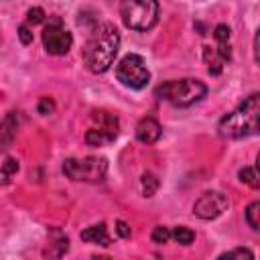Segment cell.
<instances>
[{
	"mask_svg": "<svg viewBox=\"0 0 260 260\" xmlns=\"http://www.w3.org/2000/svg\"><path fill=\"white\" fill-rule=\"evenodd\" d=\"M118 130H120V124L114 114L104 112V110L91 112L89 128L85 132V142L89 146H104L118 136Z\"/></svg>",
	"mask_w": 260,
	"mask_h": 260,
	"instance_id": "7",
	"label": "cell"
},
{
	"mask_svg": "<svg viewBox=\"0 0 260 260\" xmlns=\"http://www.w3.org/2000/svg\"><path fill=\"white\" fill-rule=\"evenodd\" d=\"M81 240L83 242H93V244H100V246H110V236H108L106 223H98V225H91V228L83 230Z\"/></svg>",
	"mask_w": 260,
	"mask_h": 260,
	"instance_id": "11",
	"label": "cell"
},
{
	"mask_svg": "<svg viewBox=\"0 0 260 260\" xmlns=\"http://www.w3.org/2000/svg\"><path fill=\"white\" fill-rule=\"evenodd\" d=\"M118 47H120V35L116 30V26L110 22L98 24L93 28V32L89 35L85 49H83L85 67L91 73H104L114 63Z\"/></svg>",
	"mask_w": 260,
	"mask_h": 260,
	"instance_id": "1",
	"label": "cell"
},
{
	"mask_svg": "<svg viewBox=\"0 0 260 260\" xmlns=\"http://www.w3.org/2000/svg\"><path fill=\"white\" fill-rule=\"evenodd\" d=\"M116 77L122 85H126L130 89H142L150 81V71L140 55L130 53V55L122 57L120 63L116 65Z\"/></svg>",
	"mask_w": 260,
	"mask_h": 260,
	"instance_id": "6",
	"label": "cell"
},
{
	"mask_svg": "<svg viewBox=\"0 0 260 260\" xmlns=\"http://www.w3.org/2000/svg\"><path fill=\"white\" fill-rule=\"evenodd\" d=\"M171 234H173V238H175L179 244H183V246H189V244L195 240V234H193L189 228H185V225H179V228H175Z\"/></svg>",
	"mask_w": 260,
	"mask_h": 260,
	"instance_id": "17",
	"label": "cell"
},
{
	"mask_svg": "<svg viewBox=\"0 0 260 260\" xmlns=\"http://www.w3.org/2000/svg\"><path fill=\"white\" fill-rule=\"evenodd\" d=\"M51 112H53V102H51L49 98H43V100L39 102V114L47 116V114H51Z\"/></svg>",
	"mask_w": 260,
	"mask_h": 260,
	"instance_id": "22",
	"label": "cell"
},
{
	"mask_svg": "<svg viewBox=\"0 0 260 260\" xmlns=\"http://www.w3.org/2000/svg\"><path fill=\"white\" fill-rule=\"evenodd\" d=\"M136 138L142 144H154L160 138V124L154 118H142L136 124Z\"/></svg>",
	"mask_w": 260,
	"mask_h": 260,
	"instance_id": "10",
	"label": "cell"
},
{
	"mask_svg": "<svg viewBox=\"0 0 260 260\" xmlns=\"http://www.w3.org/2000/svg\"><path fill=\"white\" fill-rule=\"evenodd\" d=\"M254 59H256V63L260 65V28H258V32H256V37H254Z\"/></svg>",
	"mask_w": 260,
	"mask_h": 260,
	"instance_id": "25",
	"label": "cell"
},
{
	"mask_svg": "<svg viewBox=\"0 0 260 260\" xmlns=\"http://www.w3.org/2000/svg\"><path fill=\"white\" fill-rule=\"evenodd\" d=\"M43 45H45V51L49 55L59 57V55L69 53L73 39H71V32L63 26L59 16H49V22L43 28Z\"/></svg>",
	"mask_w": 260,
	"mask_h": 260,
	"instance_id": "8",
	"label": "cell"
},
{
	"mask_svg": "<svg viewBox=\"0 0 260 260\" xmlns=\"http://www.w3.org/2000/svg\"><path fill=\"white\" fill-rule=\"evenodd\" d=\"M256 169L260 171V154H258V158H256Z\"/></svg>",
	"mask_w": 260,
	"mask_h": 260,
	"instance_id": "27",
	"label": "cell"
},
{
	"mask_svg": "<svg viewBox=\"0 0 260 260\" xmlns=\"http://www.w3.org/2000/svg\"><path fill=\"white\" fill-rule=\"evenodd\" d=\"M207 93V87L203 81L199 79H173V81H165L162 85L156 87V98L165 100L177 108H185L191 106L195 102H199L203 95Z\"/></svg>",
	"mask_w": 260,
	"mask_h": 260,
	"instance_id": "3",
	"label": "cell"
},
{
	"mask_svg": "<svg viewBox=\"0 0 260 260\" xmlns=\"http://www.w3.org/2000/svg\"><path fill=\"white\" fill-rule=\"evenodd\" d=\"M230 201L221 191H205L195 203H193V213L201 219H215L228 209Z\"/></svg>",
	"mask_w": 260,
	"mask_h": 260,
	"instance_id": "9",
	"label": "cell"
},
{
	"mask_svg": "<svg viewBox=\"0 0 260 260\" xmlns=\"http://www.w3.org/2000/svg\"><path fill=\"white\" fill-rule=\"evenodd\" d=\"M18 171V160L12 158V156H6L4 162H2V183H8Z\"/></svg>",
	"mask_w": 260,
	"mask_h": 260,
	"instance_id": "15",
	"label": "cell"
},
{
	"mask_svg": "<svg viewBox=\"0 0 260 260\" xmlns=\"http://www.w3.org/2000/svg\"><path fill=\"white\" fill-rule=\"evenodd\" d=\"M152 242L154 244H167L171 238H173V234L169 232V228H165V225H156L154 230H152Z\"/></svg>",
	"mask_w": 260,
	"mask_h": 260,
	"instance_id": "19",
	"label": "cell"
},
{
	"mask_svg": "<svg viewBox=\"0 0 260 260\" xmlns=\"http://www.w3.org/2000/svg\"><path fill=\"white\" fill-rule=\"evenodd\" d=\"M246 219H248V223H250L256 232H260V199L248 205V209H246Z\"/></svg>",
	"mask_w": 260,
	"mask_h": 260,
	"instance_id": "14",
	"label": "cell"
},
{
	"mask_svg": "<svg viewBox=\"0 0 260 260\" xmlns=\"http://www.w3.org/2000/svg\"><path fill=\"white\" fill-rule=\"evenodd\" d=\"M238 177H240V181L246 183L248 187L260 189V171H258L256 167H244V169H240Z\"/></svg>",
	"mask_w": 260,
	"mask_h": 260,
	"instance_id": "12",
	"label": "cell"
},
{
	"mask_svg": "<svg viewBox=\"0 0 260 260\" xmlns=\"http://www.w3.org/2000/svg\"><path fill=\"white\" fill-rule=\"evenodd\" d=\"M16 112H10L6 118H4V124H2V140L4 144L10 142V138L14 136V130H16Z\"/></svg>",
	"mask_w": 260,
	"mask_h": 260,
	"instance_id": "13",
	"label": "cell"
},
{
	"mask_svg": "<svg viewBox=\"0 0 260 260\" xmlns=\"http://www.w3.org/2000/svg\"><path fill=\"white\" fill-rule=\"evenodd\" d=\"M18 37H20V41H22L24 45H28V43L32 41V32L28 30V26H26V24L18 26Z\"/></svg>",
	"mask_w": 260,
	"mask_h": 260,
	"instance_id": "23",
	"label": "cell"
},
{
	"mask_svg": "<svg viewBox=\"0 0 260 260\" xmlns=\"http://www.w3.org/2000/svg\"><path fill=\"white\" fill-rule=\"evenodd\" d=\"M108 171V162L104 156H85V158H67L63 162V173L71 181L83 183H100L104 181Z\"/></svg>",
	"mask_w": 260,
	"mask_h": 260,
	"instance_id": "5",
	"label": "cell"
},
{
	"mask_svg": "<svg viewBox=\"0 0 260 260\" xmlns=\"http://www.w3.org/2000/svg\"><path fill=\"white\" fill-rule=\"evenodd\" d=\"M91 260H110V258H108V256H93Z\"/></svg>",
	"mask_w": 260,
	"mask_h": 260,
	"instance_id": "26",
	"label": "cell"
},
{
	"mask_svg": "<svg viewBox=\"0 0 260 260\" xmlns=\"http://www.w3.org/2000/svg\"><path fill=\"white\" fill-rule=\"evenodd\" d=\"M217 132L221 138L238 140L260 132V93L248 95L234 112L221 118Z\"/></svg>",
	"mask_w": 260,
	"mask_h": 260,
	"instance_id": "2",
	"label": "cell"
},
{
	"mask_svg": "<svg viewBox=\"0 0 260 260\" xmlns=\"http://www.w3.org/2000/svg\"><path fill=\"white\" fill-rule=\"evenodd\" d=\"M213 37H215L217 45H230V28L225 24H217L213 30Z\"/></svg>",
	"mask_w": 260,
	"mask_h": 260,
	"instance_id": "20",
	"label": "cell"
},
{
	"mask_svg": "<svg viewBox=\"0 0 260 260\" xmlns=\"http://www.w3.org/2000/svg\"><path fill=\"white\" fill-rule=\"evenodd\" d=\"M156 187H158V179L152 173H144L142 175V193L146 197H152L154 191H156Z\"/></svg>",
	"mask_w": 260,
	"mask_h": 260,
	"instance_id": "18",
	"label": "cell"
},
{
	"mask_svg": "<svg viewBox=\"0 0 260 260\" xmlns=\"http://www.w3.org/2000/svg\"><path fill=\"white\" fill-rule=\"evenodd\" d=\"M120 16L128 28L148 30L158 18V4L152 0H126L120 4Z\"/></svg>",
	"mask_w": 260,
	"mask_h": 260,
	"instance_id": "4",
	"label": "cell"
},
{
	"mask_svg": "<svg viewBox=\"0 0 260 260\" xmlns=\"http://www.w3.org/2000/svg\"><path fill=\"white\" fill-rule=\"evenodd\" d=\"M116 232L122 236V238H130V228H128V223L126 221H116Z\"/></svg>",
	"mask_w": 260,
	"mask_h": 260,
	"instance_id": "24",
	"label": "cell"
},
{
	"mask_svg": "<svg viewBox=\"0 0 260 260\" xmlns=\"http://www.w3.org/2000/svg\"><path fill=\"white\" fill-rule=\"evenodd\" d=\"M217 260H254V256L248 248H234V250L221 254Z\"/></svg>",
	"mask_w": 260,
	"mask_h": 260,
	"instance_id": "16",
	"label": "cell"
},
{
	"mask_svg": "<svg viewBox=\"0 0 260 260\" xmlns=\"http://www.w3.org/2000/svg\"><path fill=\"white\" fill-rule=\"evenodd\" d=\"M26 20H28L30 24H39V22H43V20H45V12H43V8H30V10L26 12Z\"/></svg>",
	"mask_w": 260,
	"mask_h": 260,
	"instance_id": "21",
	"label": "cell"
}]
</instances>
